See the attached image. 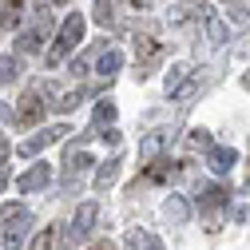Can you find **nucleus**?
I'll list each match as a JSON object with an SVG mask.
<instances>
[{"mask_svg": "<svg viewBox=\"0 0 250 250\" xmlns=\"http://www.w3.org/2000/svg\"><path fill=\"white\" fill-rule=\"evenodd\" d=\"M28 227H32V210H28L24 203H8L4 210H0V242H4L8 250H20Z\"/></svg>", "mask_w": 250, "mask_h": 250, "instance_id": "1", "label": "nucleus"}, {"mask_svg": "<svg viewBox=\"0 0 250 250\" xmlns=\"http://www.w3.org/2000/svg\"><path fill=\"white\" fill-rule=\"evenodd\" d=\"M83 28H87V20L80 16V12H72L64 24H60V32H56V44H52V52H48V64H60L76 44H83Z\"/></svg>", "mask_w": 250, "mask_h": 250, "instance_id": "2", "label": "nucleus"}, {"mask_svg": "<svg viewBox=\"0 0 250 250\" xmlns=\"http://www.w3.org/2000/svg\"><path fill=\"white\" fill-rule=\"evenodd\" d=\"M159 60H163V44L155 40V36H135V76L147 80L155 68H159Z\"/></svg>", "mask_w": 250, "mask_h": 250, "instance_id": "3", "label": "nucleus"}, {"mask_svg": "<svg viewBox=\"0 0 250 250\" xmlns=\"http://www.w3.org/2000/svg\"><path fill=\"white\" fill-rule=\"evenodd\" d=\"M227 199H230L227 187H207V191L199 195V214H207V227H210V230H218V223H223Z\"/></svg>", "mask_w": 250, "mask_h": 250, "instance_id": "4", "label": "nucleus"}, {"mask_svg": "<svg viewBox=\"0 0 250 250\" xmlns=\"http://www.w3.org/2000/svg\"><path fill=\"white\" fill-rule=\"evenodd\" d=\"M40 96L52 100L48 107H56V111H76V107L87 100V91H83V87H76V91H56L52 83H44V87H40Z\"/></svg>", "mask_w": 250, "mask_h": 250, "instance_id": "5", "label": "nucleus"}, {"mask_svg": "<svg viewBox=\"0 0 250 250\" xmlns=\"http://www.w3.org/2000/svg\"><path fill=\"white\" fill-rule=\"evenodd\" d=\"M44 107L48 104H40V91H24V100L16 107V123L20 127H36V123L44 119Z\"/></svg>", "mask_w": 250, "mask_h": 250, "instance_id": "6", "label": "nucleus"}, {"mask_svg": "<svg viewBox=\"0 0 250 250\" xmlns=\"http://www.w3.org/2000/svg\"><path fill=\"white\" fill-rule=\"evenodd\" d=\"M64 135H72L68 127H64V123H60V127H44L36 139H28V143H20V155H24V159H32V155H40L44 147H52V143H60V139H64Z\"/></svg>", "mask_w": 250, "mask_h": 250, "instance_id": "7", "label": "nucleus"}, {"mask_svg": "<svg viewBox=\"0 0 250 250\" xmlns=\"http://www.w3.org/2000/svg\"><path fill=\"white\" fill-rule=\"evenodd\" d=\"M48 12H40V20L32 24V28H28V32H20V40H16V48L20 52H40L44 48V40H48Z\"/></svg>", "mask_w": 250, "mask_h": 250, "instance_id": "8", "label": "nucleus"}, {"mask_svg": "<svg viewBox=\"0 0 250 250\" xmlns=\"http://www.w3.org/2000/svg\"><path fill=\"white\" fill-rule=\"evenodd\" d=\"M52 183V163H36L32 171H24L20 179H16V187L24 195H32V191H44V187Z\"/></svg>", "mask_w": 250, "mask_h": 250, "instance_id": "9", "label": "nucleus"}, {"mask_svg": "<svg viewBox=\"0 0 250 250\" xmlns=\"http://www.w3.org/2000/svg\"><path fill=\"white\" fill-rule=\"evenodd\" d=\"M72 246V234H68V227H60V223H52L36 242H32V250H68Z\"/></svg>", "mask_w": 250, "mask_h": 250, "instance_id": "10", "label": "nucleus"}, {"mask_svg": "<svg viewBox=\"0 0 250 250\" xmlns=\"http://www.w3.org/2000/svg\"><path fill=\"white\" fill-rule=\"evenodd\" d=\"M96 218H100V207L96 203H80V210H76V218H72V238H87L91 234V227H96Z\"/></svg>", "mask_w": 250, "mask_h": 250, "instance_id": "11", "label": "nucleus"}, {"mask_svg": "<svg viewBox=\"0 0 250 250\" xmlns=\"http://www.w3.org/2000/svg\"><path fill=\"white\" fill-rule=\"evenodd\" d=\"M210 16V4H203V0H183L179 8H171V24H191V20H207Z\"/></svg>", "mask_w": 250, "mask_h": 250, "instance_id": "12", "label": "nucleus"}, {"mask_svg": "<svg viewBox=\"0 0 250 250\" xmlns=\"http://www.w3.org/2000/svg\"><path fill=\"white\" fill-rule=\"evenodd\" d=\"M64 167H68V171H64V187L72 191V187L80 183V171H83V167H91V155H87V151L68 147V159H64Z\"/></svg>", "mask_w": 250, "mask_h": 250, "instance_id": "13", "label": "nucleus"}, {"mask_svg": "<svg viewBox=\"0 0 250 250\" xmlns=\"http://www.w3.org/2000/svg\"><path fill=\"white\" fill-rule=\"evenodd\" d=\"M210 171L214 175H227V171H234V163H238V155H234V147H210Z\"/></svg>", "mask_w": 250, "mask_h": 250, "instance_id": "14", "label": "nucleus"}, {"mask_svg": "<svg viewBox=\"0 0 250 250\" xmlns=\"http://www.w3.org/2000/svg\"><path fill=\"white\" fill-rule=\"evenodd\" d=\"M123 242H127L131 250H163V242L155 238L151 230H143V227H135V230H127V238H123Z\"/></svg>", "mask_w": 250, "mask_h": 250, "instance_id": "15", "label": "nucleus"}, {"mask_svg": "<svg viewBox=\"0 0 250 250\" xmlns=\"http://www.w3.org/2000/svg\"><path fill=\"white\" fill-rule=\"evenodd\" d=\"M163 214L171 218V223H175V227H183V223H187V218H191V207H187V199H183V195H171V199L163 203Z\"/></svg>", "mask_w": 250, "mask_h": 250, "instance_id": "16", "label": "nucleus"}, {"mask_svg": "<svg viewBox=\"0 0 250 250\" xmlns=\"http://www.w3.org/2000/svg\"><path fill=\"white\" fill-rule=\"evenodd\" d=\"M28 0H0V28H16Z\"/></svg>", "mask_w": 250, "mask_h": 250, "instance_id": "17", "label": "nucleus"}, {"mask_svg": "<svg viewBox=\"0 0 250 250\" xmlns=\"http://www.w3.org/2000/svg\"><path fill=\"white\" fill-rule=\"evenodd\" d=\"M119 167H123V159H119V155H115V159H107L100 171H96V191H107V187L119 179Z\"/></svg>", "mask_w": 250, "mask_h": 250, "instance_id": "18", "label": "nucleus"}, {"mask_svg": "<svg viewBox=\"0 0 250 250\" xmlns=\"http://www.w3.org/2000/svg\"><path fill=\"white\" fill-rule=\"evenodd\" d=\"M175 171H179V167H175L171 159H151V167H147L143 179H147V183H163V179H171Z\"/></svg>", "mask_w": 250, "mask_h": 250, "instance_id": "19", "label": "nucleus"}, {"mask_svg": "<svg viewBox=\"0 0 250 250\" xmlns=\"http://www.w3.org/2000/svg\"><path fill=\"white\" fill-rule=\"evenodd\" d=\"M199 91H203V76H199V72H191V76H187V83L175 91L171 100H179V104H191V100L199 96Z\"/></svg>", "mask_w": 250, "mask_h": 250, "instance_id": "20", "label": "nucleus"}, {"mask_svg": "<svg viewBox=\"0 0 250 250\" xmlns=\"http://www.w3.org/2000/svg\"><path fill=\"white\" fill-rule=\"evenodd\" d=\"M119 68H123V56H119V52L111 48V52H104V56H100V68H96V72H100L104 80H111V76H115Z\"/></svg>", "mask_w": 250, "mask_h": 250, "instance_id": "21", "label": "nucleus"}, {"mask_svg": "<svg viewBox=\"0 0 250 250\" xmlns=\"http://www.w3.org/2000/svg\"><path fill=\"white\" fill-rule=\"evenodd\" d=\"M159 151H163V131H155V135H147V139L139 143V159H143V163H151Z\"/></svg>", "mask_w": 250, "mask_h": 250, "instance_id": "22", "label": "nucleus"}, {"mask_svg": "<svg viewBox=\"0 0 250 250\" xmlns=\"http://www.w3.org/2000/svg\"><path fill=\"white\" fill-rule=\"evenodd\" d=\"M187 76H191V68H187V64H175V68L167 72V96H175V91L187 83Z\"/></svg>", "mask_w": 250, "mask_h": 250, "instance_id": "23", "label": "nucleus"}, {"mask_svg": "<svg viewBox=\"0 0 250 250\" xmlns=\"http://www.w3.org/2000/svg\"><path fill=\"white\" fill-rule=\"evenodd\" d=\"M187 147H191V151H210V147H214V139H210V131H207V127H195L191 135H187Z\"/></svg>", "mask_w": 250, "mask_h": 250, "instance_id": "24", "label": "nucleus"}, {"mask_svg": "<svg viewBox=\"0 0 250 250\" xmlns=\"http://www.w3.org/2000/svg\"><path fill=\"white\" fill-rule=\"evenodd\" d=\"M20 76V60L16 56H0V83H12Z\"/></svg>", "mask_w": 250, "mask_h": 250, "instance_id": "25", "label": "nucleus"}, {"mask_svg": "<svg viewBox=\"0 0 250 250\" xmlns=\"http://www.w3.org/2000/svg\"><path fill=\"white\" fill-rule=\"evenodd\" d=\"M111 119H115V104L111 100H100L96 104V131L100 127H111Z\"/></svg>", "mask_w": 250, "mask_h": 250, "instance_id": "26", "label": "nucleus"}, {"mask_svg": "<svg viewBox=\"0 0 250 250\" xmlns=\"http://www.w3.org/2000/svg\"><path fill=\"white\" fill-rule=\"evenodd\" d=\"M96 24H115V0H96Z\"/></svg>", "mask_w": 250, "mask_h": 250, "instance_id": "27", "label": "nucleus"}, {"mask_svg": "<svg viewBox=\"0 0 250 250\" xmlns=\"http://www.w3.org/2000/svg\"><path fill=\"white\" fill-rule=\"evenodd\" d=\"M207 32H210V44H227V24L223 20H210L207 16Z\"/></svg>", "mask_w": 250, "mask_h": 250, "instance_id": "28", "label": "nucleus"}, {"mask_svg": "<svg viewBox=\"0 0 250 250\" xmlns=\"http://www.w3.org/2000/svg\"><path fill=\"white\" fill-rule=\"evenodd\" d=\"M100 131H104V135H100L104 143H119V131H115V127H100Z\"/></svg>", "mask_w": 250, "mask_h": 250, "instance_id": "29", "label": "nucleus"}, {"mask_svg": "<svg viewBox=\"0 0 250 250\" xmlns=\"http://www.w3.org/2000/svg\"><path fill=\"white\" fill-rule=\"evenodd\" d=\"M4 163H8V139L0 135V167H4Z\"/></svg>", "mask_w": 250, "mask_h": 250, "instance_id": "30", "label": "nucleus"}, {"mask_svg": "<svg viewBox=\"0 0 250 250\" xmlns=\"http://www.w3.org/2000/svg\"><path fill=\"white\" fill-rule=\"evenodd\" d=\"M123 4H127V8H139V12H143V8H147V0H123Z\"/></svg>", "mask_w": 250, "mask_h": 250, "instance_id": "31", "label": "nucleus"}, {"mask_svg": "<svg viewBox=\"0 0 250 250\" xmlns=\"http://www.w3.org/2000/svg\"><path fill=\"white\" fill-rule=\"evenodd\" d=\"M91 250H115L111 242H96V246H91Z\"/></svg>", "mask_w": 250, "mask_h": 250, "instance_id": "32", "label": "nucleus"}, {"mask_svg": "<svg viewBox=\"0 0 250 250\" xmlns=\"http://www.w3.org/2000/svg\"><path fill=\"white\" fill-rule=\"evenodd\" d=\"M242 87H246V91H250V72H242Z\"/></svg>", "mask_w": 250, "mask_h": 250, "instance_id": "33", "label": "nucleus"}, {"mask_svg": "<svg viewBox=\"0 0 250 250\" xmlns=\"http://www.w3.org/2000/svg\"><path fill=\"white\" fill-rule=\"evenodd\" d=\"M4 187H8V179H4V171H0V191H4Z\"/></svg>", "mask_w": 250, "mask_h": 250, "instance_id": "34", "label": "nucleus"}, {"mask_svg": "<svg viewBox=\"0 0 250 250\" xmlns=\"http://www.w3.org/2000/svg\"><path fill=\"white\" fill-rule=\"evenodd\" d=\"M48 4H68V0H48Z\"/></svg>", "mask_w": 250, "mask_h": 250, "instance_id": "35", "label": "nucleus"}, {"mask_svg": "<svg viewBox=\"0 0 250 250\" xmlns=\"http://www.w3.org/2000/svg\"><path fill=\"white\" fill-rule=\"evenodd\" d=\"M230 4H238V0H230Z\"/></svg>", "mask_w": 250, "mask_h": 250, "instance_id": "36", "label": "nucleus"}]
</instances>
